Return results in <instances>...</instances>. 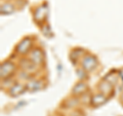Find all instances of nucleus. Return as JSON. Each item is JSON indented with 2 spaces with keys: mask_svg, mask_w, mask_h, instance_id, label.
I'll list each match as a JSON object with an SVG mask.
<instances>
[{
  "mask_svg": "<svg viewBox=\"0 0 123 116\" xmlns=\"http://www.w3.org/2000/svg\"><path fill=\"white\" fill-rule=\"evenodd\" d=\"M30 60L36 65L39 64L43 61V53H42L40 49H34L30 55Z\"/></svg>",
  "mask_w": 123,
  "mask_h": 116,
  "instance_id": "1",
  "label": "nucleus"
},
{
  "mask_svg": "<svg viewBox=\"0 0 123 116\" xmlns=\"http://www.w3.org/2000/svg\"><path fill=\"white\" fill-rule=\"evenodd\" d=\"M30 46H31V40L29 39V38H26V39H24L20 44L18 45L17 51L18 52H21V53H26L29 51Z\"/></svg>",
  "mask_w": 123,
  "mask_h": 116,
  "instance_id": "2",
  "label": "nucleus"
},
{
  "mask_svg": "<svg viewBox=\"0 0 123 116\" xmlns=\"http://www.w3.org/2000/svg\"><path fill=\"white\" fill-rule=\"evenodd\" d=\"M12 70H13V64H11L10 62H5L1 66V77L8 76V74H10V72Z\"/></svg>",
  "mask_w": 123,
  "mask_h": 116,
  "instance_id": "3",
  "label": "nucleus"
},
{
  "mask_svg": "<svg viewBox=\"0 0 123 116\" xmlns=\"http://www.w3.org/2000/svg\"><path fill=\"white\" fill-rule=\"evenodd\" d=\"M82 65H83V68L86 69V70H91V69H93V67L95 66V60H94V58H92V57H86L85 59L83 60V62H82Z\"/></svg>",
  "mask_w": 123,
  "mask_h": 116,
  "instance_id": "4",
  "label": "nucleus"
},
{
  "mask_svg": "<svg viewBox=\"0 0 123 116\" xmlns=\"http://www.w3.org/2000/svg\"><path fill=\"white\" fill-rule=\"evenodd\" d=\"M1 11H2V13H10L13 11V6L11 4H9V3L3 4L1 6Z\"/></svg>",
  "mask_w": 123,
  "mask_h": 116,
  "instance_id": "5",
  "label": "nucleus"
},
{
  "mask_svg": "<svg viewBox=\"0 0 123 116\" xmlns=\"http://www.w3.org/2000/svg\"><path fill=\"white\" fill-rule=\"evenodd\" d=\"M22 90H23V86L21 85V84H15L14 86H12L10 88V95L17 96L22 91Z\"/></svg>",
  "mask_w": 123,
  "mask_h": 116,
  "instance_id": "6",
  "label": "nucleus"
},
{
  "mask_svg": "<svg viewBox=\"0 0 123 116\" xmlns=\"http://www.w3.org/2000/svg\"><path fill=\"white\" fill-rule=\"evenodd\" d=\"M84 90H85V85H84L83 83H79V84H77V85L74 87V90H73V92H74L75 95L81 94V92L84 91Z\"/></svg>",
  "mask_w": 123,
  "mask_h": 116,
  "instance_id": "7",
  "label": "nucleus"
},
{
  "mask_svg": "<svg viewBox=\"0 0 123 116\" xmlns=\"http://www.w3.org/2000/svg\"><path fill=\"white\" fill-rule=\"evenodd\" d=\"M30 86L31 90H40L42 87V83L39 81H33V82H29L28 87Z\"/></svg>",
  "mask_w": 123,
  "mask_h": 116,
  "instance_id": "8",
  "label": "nucleus"
},
{
  "mask_svg": "<svg viewBox=\"0 0 123 116\" xmlns=\"http://www.w3.org/2000/svg\"><path fill=\"white\" fill-rule=\"evenodd\" d=\"M104 100H105V98H104L103 96L98 95L92 99V104H93V105H99V104H102L104 102Z\"/></svg>",
  "mask_w": 123,
  "mask_h": 116,
  "instance_id": "9",
  "label": "nucleus"
},
{
  "mask_svg": "<svg viewBox=\"0 0 123 116\" xmlns=\"http://www.w3.org/2000/svg\"><path fill=\"white\" fill-rule=\"evenodd\" d=\"M122 99H123V97H122Z\"/></svg>",
  "mask_w": 123,
  "mask_h": 116,
  "instance_id": "10",
  "label": "nucleus"
}]
</instances>
